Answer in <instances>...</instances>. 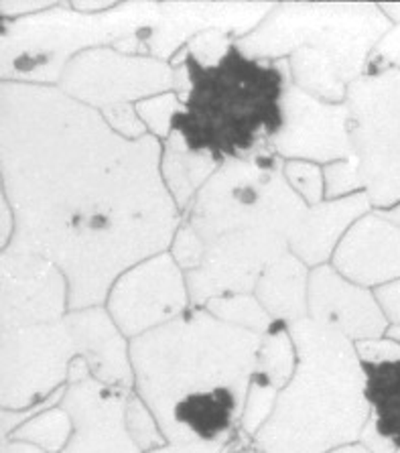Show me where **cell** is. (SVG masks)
Masks as SVG:
<instances>
[{"mask_svg":"<svg viewBox=\"0 0 400 453\" xmlns=\"http://www.w3.org/2000/svg\"><path fill=\"white\" fill-rule=\"evenodd\" d=\"M163 142L116 134L58 86L0 84V173L15 214L9 249L59 266L70 311L104 307L114 280L173 244L181 211L161 175Z\"/></svg>","mask_w":400,"mask_h":453,"instance_id":"obj_1","label":"cell"},{"mask_svg":"<svg viewBox=\"0 0 400 453\" xmlns=\"http://www.w3.org/2000/svg\"><path fill=\"white\" fill-rule=\"evenodd\" d=\"M260 340L205 307L130 340L135 393L169 443L230 445L240 435Z\"/></svg>","mask_w":400,"mask_h":453,"instance_id":"obj_2","label":"cell"},{"mask_svg":"<svg viewBox=\"0 0 400 453\" xmlns=\"http://www.w3.org/2000/svg\"><path fill=\"white\" fill-rule=\"evenodd\" d=\"M305 208L274 150L219 165L183 214L204 244L199 269L185 274L191 307L224 295L254 293L266 266L288 252Z\"/></svg>","mask_w":400,"mask_h":453,"instance_id":"obj_3","label":"cell"},{"mask_svg":"<svg viewBox=\"0 0 400 453\" xmlns=\"http://www.w3.org/2000/svg\"><path fill=\"white\" fill-rule=\"evenodd\" d=\"M171 67L173 92L183 102L173 133L189 150L219 163L273 150L293 81L287 59H252L234 45L216 65L199 64L181 50Z\"/></svg>","mask_w":400,"mask_h":453,"instance_id":"obj_4","label":"cell"},{"mask_svg":"<svg viewBox=\"0 0 400 453\" xmlns=\"http://www.w3.org/2000/svg\"><path fill=\"white\" fill-rule=\"evenodd\" d=\"M288 329L296 370L252 445L260 453H331L360 443L370 404L356 344L309 318Z\"/></svg>","mask_w":400,"mask_h":453,"instance_id":"obj_5","label":"cell"},{"mask_svg":"<svg viewBox=\"0 0 400 453\" xmlns=\"http://www.w3.org/2000/svg\"><path fill=\"white\" fill-rule=\"evenodd\" d=\"M390 29L381 6L372 3H279L236 47L252 59H287L296 88L343 104Z\"/></svg>","mask_w":400,"mask_h":453,"instance_id":"obj_6","label":"cell"},{"mask_svg":"<svg viewBox=\"0 0 400 453\" xmlns=\"http://www.w3.org/2000/svg\"><path fill=\"white\" fill-rule=\"evenodd\" d=\"M158 3H120L102 15L73 11L70 3L33 17L3 20L0 33V78L33 86H58L67 64L96 47H114L139 55L153 29Z\"/></svg>","mask_w":400,"mask_h":453,"instance_id":"obj_7","label":"cell"},{"mask_svg":"<svg viewBox=\"0 0 400 453\" xmlns=\"http://www.w3.org/2000/svg\"><path fill=\"white\" fill-rule=\"evenodd\" d=\"M351 157L374 211L400 203V70L364 73L348 90Z\"/></svg>","mask_w":400,"mask_h":453,"instance_id":"obj_8","label":"cell"},{"mask_svg":"<svg viewBox=\"0 0 400 453\" xmlns=\"http://www.w3.org/2000/svg\"><path fill=\"white\" fill-rule=\"evenodd\" d=\"M80 358L65 318L51 324L0 327V403L25 411L50 399L70 382Z\"/></svg>","mask_w":400,"mask_h":453,"instance_id":"obj_9","label":"cell"},{"mask_svg":"<svg viewBox=\"0 0 400 453\" xmlns=\"http://www.w3.org/2000/svg\"><path fill=\"white\" fill-rule=\"evenodd\" d=\"M173 84L175 72L169 61L96 47L67 64L58 88L80 104L102 112L110 106L139 104L173 92Z\"/></svg>","mask_w":400,"mask_h":453,"instance_id":"obj_10","label":"cell"},{"mask_svg":"<svg viewBox=\"0 0 400 453\" xmlns=\"http://www.w3.org/2000/svg\"><path fill=\"white\" fill-rule=\"evenodd\" d=\"M106 309L120 332L135 340L189 311L188 277L169 250L155 254L114 280Z\"/></svg>","mask_w":400,"mask_h":453,"instance_id":"obj_11","label":"cell"},{"mask_svg":"<svg viewBox=\"0 0 400 453\" xmlns=\"http://www.w3.org/2000/svg\"><path fill=\"white\" fill-rule=\"evenodd\" d=\"M133 390L102 384L89 374L88 364H72L64 407L72 417L73 434L61 453H142L127 427V403Z\"/></svg>","mask_w":400,"mask_h":453,"instance_id":"obj_12","label":"cell"},{"mask_svg":"<svg viewBox=\"0 0 400 453\" xmlns=\"http://www.w3.org/2000/svg\"><path fill=\"white\" fill-rule=\"evenodd\" d=\"M70 313V283L50 258L6 249L0 254V327L51 324Z\"/></svg>","mask_w":400,"mask_h":453,"instance_id":"obj_13","label":"cell"},{"mask_svg":"<svg viewBox=\"0 0 400 453\" xmlns=\"http://www.w3.org/2000/svg\"><path fill=\"white\" fill-rule=\"evenodd\" d=\"M282 161H312L326 167L351 155L348 104H331L303 92L293 81L285 94L282 127L273 141Z\"/></svg>","mask_w":400,"mask_h":453,"instance_id":"obj_14","label":"cell"},{"mask_svg":"<svg viewBox=\"0 0 400 453\" xmlns=\"http://www.w3.org/2000/svg\"><path fill=\"white\" fill-rule=\"evenodd\" d=\"M279 3H158V17L153 29L139 47V55L169 61L193 37L208 31H222L242 39L258 29L262 20L277 9Z\"/></svg>","mask_w":400,"mask_h":453,"instance_id":"obj_15","label":"cell"},{"mask_svg":"<svg viewBox=\"0 0 400 453\" xmlns=\"http://www.w3.org/2000/svg\"><path fill=\"white\" fill-rule=\"evenodd\" d=\"M309 319L356 342L384 338L390 324L378 305L374 289L351 283L327 263L309 277Z\"/></svg>","mask_w":400,"mask_h":453,"instance_id":"obj_16","label":"cell"},{"mask_svg":"<svg viewBox=\"0 0 400 453\" xmlns=\"http://www.w3.org/2000/svg\"><path fill=\"white\" fill-rule=\"evenodd\" d=\"M331 265L365 289H378L400 279V226L372 210L342 238Z\"/></svg>","mask_w":400,"mask_h":453,"instance_id":"obj_17","label":"cell"},{"mask_svg":"<svg viewBox=\"0 0 400 453\" xmlns=\"http://www.w3.org/2000/svg\"><path fill=\"white\" fill-rule=\"evenodd\" d=\"M65 321L92 379L114 388L135 390L130 340L114 324L106 305L75 309L65 315Z\"/></svg>","mask_w":400,"mask_h":453,"instance_id":"obj_18","label":"cell"},{"mask_svg":"<svg viewBox=\"0 0 400 453\" xmlns=\"http://www.w3.org/2000/svg\"><path fill=\"white\" fill-rule=\"evenodd\" d=\"M372 210L374 208L364 191L340 200H326L319 205H307L288 240V250L309 269L327 265L351 226Z\"/></svg>","mask_w":400,"mask_h":453,"instance_id":"obj_19","label":"cell"},{"mask_svg":"<svg viewBox=\"0 0 400 453\" xmlns=\"http://www.w3.org/2000/svg\"><path fill=\"white\" fill-rule=\"evenodd\" d=\"M309 277L312 269L288 250L260 274L254 297L277 324H296L309 318Z\"/></svg>","mask_w":400,"mask_h":453,"instance_id":"obj_20","label":"cell"},{"mask_svg":"<svg viewBox=\"0 0 400 453\" xmlns=\"http://www.w3.org/2000/svg\"><path fill=\"white\" fill-rule=\"evenodd\" d=\"M219 165L222 163L213 159L208 153L189 150L177 133H171L169 139L163 142V183L167 188L169 196L173 197L181 216L189 210L196 196L212 180L213 173L219 169Z\"/></svg>","mask_w":400,"mask_h":453,"instance_id":"obj_21","label":"cell"},{"mask_svg":"<svg viewBox=\"0 0 400 453\" xmlns=\"http://www.w3.org/2000/svg\"><path fill=\"white\" fill-rule=\"evenodd\" d=\"M370 418L365 429L378 435L392 451L400 449V358L364 364Z\"/></svg>","mask_w":400,"mask_h":453,"instance_id":"obj_22","label":"cell"},{"mask_svg":"<svg viewBox=\"0 0 400 453\" xmlns=\"http://www.w3.org/2000/svg\"><path fill=\"white\" fill-rule=\"evenodd\" d=\"M296 370V348L291 335V329L287 324H277L262 334L257 368H254L252 382L257 387L274 390L281 395V390L291 382Z\"/></svg>","mask_w":400,"mask_h":453,"instance_id":"obj_23","label":"cell"},{"mask_svg":"<svg viewBox=\"0 0 400 453\" xmlns=\"http://www.w3.org/2000/svg\"><path fill=\"white\" fill-rule=\"evenodd\" d=\"M73 434V423L67 411L58 404L39 413L37 417L20 425V427L3 439H20V441H29L37 448L45 449L47 453H61L67 443H70Z\"/></svg>","mask_w":400,"mask_h":453,"instance_id":"obj_24","label":"cell"},{"mask_svg":"<svg viewBox=\"0 0 400 453\" xmlns=\"http://www.w3.org/2000/svg\"><path fill=\"white\" fill-rule=\"evenodd\" d=\"M213 318L224 321L227 326L246 329L254 334H266L274 326L271 315L254 297V293H236L216 297L204 305Z\"/></svg>","mask_w":400,"mask_h":453,"instance_id":"obj_25","label":"cell"},{"mask_svg":"<svg viewBox=\"0 0 400 453\" xmlns=\"http://www.w3.org/2000/svg\"><path fill=\"white\" fill-rule=\"evenodd\" d=\"M183 110V102L175 92H165L147 98L136 104L141 120L147 127L149 134L165 142L173 133V122Z\"/></svg>","mask_w":400,"mask_h":453,"instance_id":"obj_26","label":"cell"},{"mask_svg":"<svg viewBox=\"0 0 400 453\" xmlns=\"http://www.w3.org/2000/svg\"><path fill=\"white\" fill-rule=\"evenodd\" d=\"M127 427L130 437L135 439V443L139 445L142 453L153 451L157 448H161V445L169 443L167 437L163 434L161 425L157 421L155 413L135 390L130 393L127 403Z\"/></svg>","mask_w":400,"mask_h":453,"instance_id":"obj_27","label":"cell"},{"mask_svg":"<svg viewBox=\"0 0 400 453\" xmlns=\"http://www.w3.org/2000/svg\"><path fill=\"white\" fill-rule=\"evenodd\" d=\"M285 177L295 194L307 205H319L327 200L323 165L312 161H285Z\"/></svg>","mask_w":400,"mask_h":453,"instance_id":"obj_28","label":"cell"},{"mask_svg":"<svg viewBox=\"0 0 400 453\" xmlns=\"http://www.w3.org/2000/svg\"><path fill=\"white\" fill-rule=\"evenodd\" d=\"M326 173V197L327 200H340L354 194H362L364 185L360 177V169L354 157L346 161L329 163L323 167Z\"/></svg>","mask_w":400,"mask_h":453,"instance_id":"obj_29","label":"cell"},{"mask_svg":"<svg viewBox=\"0 0 400 453\" xmlns=\"http://www.w3.org/2000/svg\"><path fill=\"white\" fill-rule=\"evenodd\" d=\"M236 45V39L226 35L222 31H208L202 35L193 37L188 45L183 47L191 58H196L204 65H216L226 58V53Z\"/></svg>","mask_w":400,"mask_h":453,"instance_id":"obj_30","label":"cell"},{"mask_svg":"<svg viewBox=\"0 0 400 453\" xmlns=\"http://www.w3.org/2000/svg\"><path fill=\"white\" fill-rule=\"evenodd\" d=\"M102 119L114 130L116 134L124 136L128 141H141L149 136V130L136 112V104H119L102 110Z\"/></svg>","mask_w":400,"mask_h":453,"instance_id":"obj_31","label":"cell"},{"mask_svg":"<svg viewBox=\"0 0 400 453\" xmlns=\"http://www.w3.org/2000/svg\"><path fill=\"white\" fill-rule=\"evenodd\" d=\"M386 70H400V25H392V29L374 47L365 65V73H381Z\"/></svg>","mask_w":400,"mask_h":453,"instance_id":"obj_32","label":"cell"},{"mask_svg":"<svg viewBox=\"0 0 400 453\" xmlns=\"http://www.w3.org/2000/svg\"><path fill=\"white\" fill-rule=\"evenodd\" d=\"M356 352L360 356L362 364H382L400 358V342L388 338H374L356 342Z\"/></svg>","mask_w":400,"mask_h":453,"instance_id":"obj_33","label":"cell"},{"mask_svg":"<svg viewBox=\"0 0 400 453\" xmlns=\"http://www.w3.org/2000/svg\"><path fill=\"white\" fill-rule=\"evenodd\" d=\"M53 0H0V15L3 20H17L23 17H33L58 6Z\"/></svg>","mask_w":400,"mask_h":453,"instance_id":"obj_34","label":"cell"},{"mask_svg":"<svg viewBox=\"0 0 400 453\" xmlns=\"http://www.w3.org/2000/svg\"><path fill=\"white\" fill-rule=\"evenodd\" d=\"M374 295L390 327H400V279L378 287V289H374Z\"/></svg>","mask_w":400,"mask_h":453,"instance_id":"obj_35","label":"cell"},{"mask_svg":"<svg viewBox=\"0 0 400 453\" xmlns=\"http://www.w3.org/2000/svg\"><path fill=\"white\" fill-rule=\"evenodd\" d=\"M232 445V443H230ZM226 443H165L147 453H227Z\"/></svg>","mask_w":400,"mask_h":453,"instance_id":"obj_36","label":"cell"},{"mask_svg":"<svg viewBox=\"0 0 400 453\" xmlns=\"http://www.w3.org/2000/svg\"><path fill=\"white\" fill-rule=\"evenodd\" d=\"M0 202H3V210H0V249L6 250L9 249L12 236H15L17 222H15V214H12L11 203L6 202L4 196L0 197Z\"/></svg>","mask_w":400,"mask_h":453,"instance_id":"obj_37","label":"cell"},{"mask_svg":"<svg viewBox=\"0 0 400 453\" xmlns=\"http://www.w3.org/2000/svg\"><path fill=\"white\" fill-rule=\"evenodd\" d=\"M70 4L73 11L86 12V15H102V12L116 9L120 3H114V0H75V3Z\"/></svg>","mask_w":400,"mask_h":453,"instance_id":"obj_38","label":"cell"},{"mask_svg":"<svg viewBox=\"0 0 400 453\" xmlns=\"http://www.w3.org/2000/svg\"><path fill=\"white\" fill-rule=\"evenodd\" d=\"M0 453H47V451L29 441H20V439H3Z\"/></svg>","mask_w":400,"mask_h":453,"instance_id":"obj_39","label":"cell"},{"mask_svg":"<svg viewBox=\"0 0 400 453\" xmlns=\"http://www.w3.org/2000/svg\"><path fill=\"white\" fill-rule=\"evenodd\" d=\"M378 6H381V11L384 12L386 19H388L392 25H400V3H384Z\"/></svg>","mask_w":400,"mask_h":453,"instance_id":"obj_40","label":"cell"},{"mask_svg":"<svg viewBox=\"0 0 400 453\" xmlns=\"http://www.w3.org/2000/svg\"><path fill=\"white\" fill-rule=\"evenodd\" d=\"M331 453H372V451L365 448L364 443H351V445H346V448H340Z\"/></svg>","mask_w":400,"mask_h":453,"instance_id":"obj_41","label":"cell"},{"mask_svg":"<svg viewBox=\"0 0 400 453\" xmlns=\"http://www.w3.org/2000/svg\"><path fill=\"white\" fill-rule=\"evenodd\" d=\"M381 214H382L384 218H388L390 222H395L396 226H400V203L395 205V208H390V210H386V211H381Z\"/></svg>","mask_w":400,"mask_h":453,"instance_id":"obj_42","label":"cell"},{"mask_svg":"<svg viewBox=\"0 0 400 453\" xmlns=\"http://www.w3.org/2000/svg\"><path fill=\"white\" fill-rule=\"evenodd\" d=\"M227 453H260V451L252 445V448H238V449H234V451L227 449Z\"/></svg>","mask_w":400,"mask_h":453,"instance_id":"obj_43","label":"cell"},{"mask_svg":"<svg viewBox=\"0 0 400 453\" xmlns=\"http://www.w3.org/2000/svg\"><path fill=\"white\" fill-rule=\"evenodd\" d=\"M388 338H392V340H396V342H400V327H390L388 329Z\"/></svg>","mask_w":400,"mask_h":453,"instance_id":"obj_44","label":"cell"},{"mask_svg":"<svg viewBox=\"0 0 400 453\" xmlns=\"http://www.w3.org/2000/svg\"><path fill=\"white\" fill-rule=\"evenodd\" d=\"M396 453H400V449H398V451H396Z\"/></svg>","mask_w":400,"mask_h":453,"instance_id":"obj_45","label":"cell"}]
</instances>
